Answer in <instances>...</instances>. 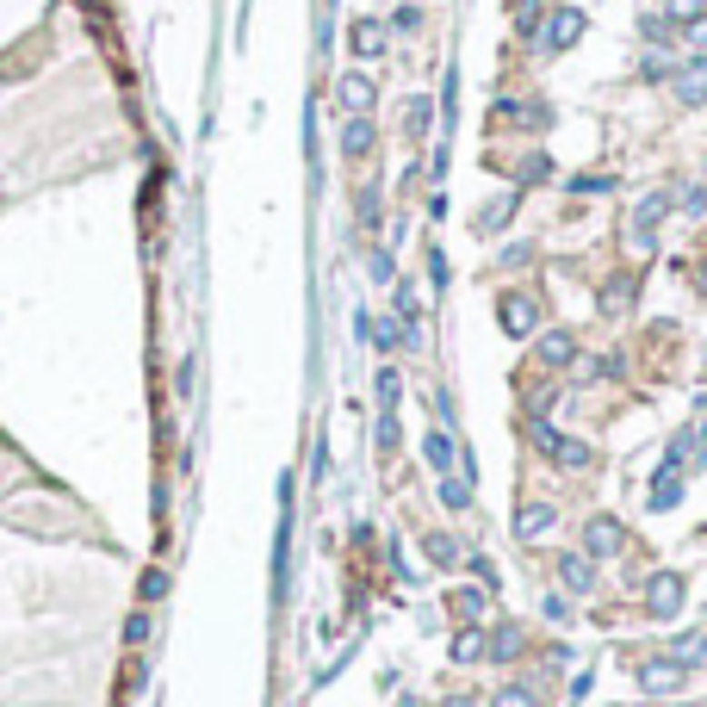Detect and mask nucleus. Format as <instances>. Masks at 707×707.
I'll list each match as a JSON object with an SVG mask.
<instances>
[{
  "mask_svg": "<svg viewBox=\"0 0 707 707\" xmlns=\"http://www.w3.org/2000/svg\"><path fill=\"white\" fill-rule=\"evenodd\" d=\"M664 212H671V193H645L633 212V248L639 254H652L658 248V224H664Z\"/></svg>",
  "mask_w": 707,
  "mask_h": 707,
  "instance_id": "1",
  "label": "nucleus"
},
{
  "mask_svg": "<svg viewBox=\"0 0 707 707\" xmlns=\"http://www.w3.org/2000/svg\"><path fill=\"white\" fill-rule=\"evenodd\" d=\"M627 546V528L614 522V515H596L590 528H583V559H608V553H621Z\"/></svg>",
  "mask_w": 707,
  "mask_h": 707,
  "instance_id": "2",
  "label": "nucleus"
},
{
  "mask_svg": "<svg viewBox=\"0 0 707 707\" xmlns=\"http://www.w3.org/2000/svg\"><path fill=\"white\" fill-rule=\"evenodd\" d=\"M645 608H652L658 621H671L676 608H682V577H676V571H658V577L645 583Z\"/></svg>",
  "mask_w": 707,
  "mask_h": 707,
  "instance_id": "3",
  "label": "nucleus"
},
{
  "mask_svg": "<svg viewBox=\"0 0 707 707\" xmlns=\"http://www.w3.org/2000/svg\"><path fill=\"white\" fill-rule=\"evenodd\" d=\"M577 37H583V13L565 6V13H553V19L540 25V50H571Z\"/></svg>",
  "mask_w": 707,
  "mask_h": 707,
  "instance_id": "4",
  "label": "nucleus"
},
{
  "mask_svg": "<svg viewBox=\"0 0 707 707\" xmlns=\"http://www.w3.org/2000/svg\"><path fill=\"white\" fill-rule=\"evenodd\" d=\"M671 87H676V100H682V106H707V56L671 69Z\"/></svg>",
  "mask_w": 707,
  "mask_h": 707,
  "instance_id": "5",
  "label": "nucleus"
},
{
  "mask_svg": "<svg viewBox=\"0 0 707 707\" xmlns=\"http://www.w3.org/2000/svg\"><path fill=\"white\" fill-rule=\"evenodd\" d=\"M496 323H503L509 335H528L533 323H540V311H533L528 292H503V304H496Z\"/></svg>",
  "mask_w": 707,
  "mask_h": 707,
  "instance_id": "6",
  "label": "nucleus"
},
{
  "mask_svg": "<svg viewBox=\"0 0 707 707\" xmlns=\"http://www.w3.org/2000/svg\"><path fill=\"white\" fill-rule=\"evenodd\" d=\"M682 664H676V658H652V664H645V671H639V689H645V695H676V689H682Z\"/></svg>",
  "mask_w": 707,
  "mask_h": 707,
  "instance_id": "7",
  "label": "nucleus"
},
{
  "mask_svg": "<svg viewBox=\"0 0 707 707\" xmlns=\"http://www.w3.org/2000/svg\"><path fill=\"white\" fill-rule=\"evenodd\" d=\"M553 522H559V515H553L546 503H522V509H515V540H546Z\"/></svg>",
  "mask_w": 707,
  "mask_h": 707,
  "instance_id": "8",
  "label": "nucleus"
},
{
  "mask_svg": "<svg viewBox=\"0 0 707 707\" xmlns=\"http://www.w3.org/2000/svg\"><path fill=\"white\" fill-rule=\"evenodd\" d=\"M496 118H509V124H522V131H546V124H553V112L540 106V100H503Z\"/></svg>",
  "mask_w": 707,
  "mask_h": 707,
  "instance_id": "9",
  "label": "nucleus"
},
{
  "mask_svg": "<svg viewBox=\"0 0 707 707\" xmlns=\"http://www.w3.org/2000/svg\"><path fill=\"white\" fill-rule=\"evenodd\" d=\"M645 503H652V509H676V503H682V472H676V465H658V478H652Z\"/></svg>",
  "mask_w": 707,
  "mask_h": 707,
  "instance_id": "10",
  "label": "nucleus"
},
{
  "mask_svg": "<svg viewBox=\"0 0 707 707\" xmlns=\"http://www.w3.org/2000/svg\"><path fill=\"white\" fill-rule=\"evenodd\" d=\"M540 360H546V366H571V360H577V335H571V329H546V335H540Z\"/></svg>",
  "mask_w": 707,
  "mask_h": 707,
  "instance_id": "11",
  "label": "nucleus"
},
{
  "mask_svg": "<svg viewBox=\"0 0 707 707\" xmlns=\"http://www.w3.org/2000/svg\"><path fill=\"white\" fill-rule=\"evenodd\" d=\"M559 583H565V590H577V596H583V590H590V583H596V565H590V559H583V553H565V559H559Z\"/></svg>",
  "mask_w": 707,
  "mask_h": 707,
  "instance_id": "12",
  "label": "nucleus"
},
{
  "mask_svg": "<svg viewBox=\"0 0 707 707\" xmlns=\"http://www.w3.org/2000/svg\"><path fill=\"white\" fill-rule=\"evenodd\" d=\"M602 317H621V311H633V274H621V280H608L602 285Z\"/></svg>",
  "mask_w": 707,
  "mask_h": 707,
  "instance_id": "13",
  "label": "nucleus"
},
{
  "mask_svg": "<svg viewBox=\"0 0 707 707\" xmlns=\"http://www.w3.org/2000/svg\"><path fill=\"white\" fill-rule=\"evenodd\" d=\"M348 44L360 50V56H379V50H385V25H379V19H354Z\"/></svg>",
  "mask_w": 707,
  "mask_h": 707,
  "instance_id": "14",
  "label": "nucleus"
},
{
  "mask_svg": "<svg viewBox=\"0 0 707 707\" xmlns=\"http://www.w3.org/2000/svg\"><path fill=\"white\" fill-rule=\"evenodd\" d=\"M546 460H553V465H565V472H590V460H596V453H590L583 441H565V434H559V447H553Z\"/></svg>",
  "mask_w": 707,
  "mask_h": 707,
  "instance_id": "15",
  "label": "nucleus"
},
{
  "mask_svg": "<svg viewBox=\"0 0 707 707\" xmlns=\"http://www.w3.org/2000/svg\"><path fill=\"white\" fill-rule=\"evenodd\" d=\"M335 94H342V106H348V112H366V106H373V81H366V75H348Z\"/></svg>",
  "mask_w": 707,
  "mask_h": 707,
  "instance_id": "16",
  "label": "nucleus"
},
{
  "mask_svg": "<svg viewBox=\"0 0 707 707\" xmlns=\"http://www.w3.org/2000/svg\"><path fill=\"white\" fill-rule=\"evenodd\" d=\"M671 658L682 664V671H689V664H707V633H682L671 645Z\"/></svg>",
  "mask_w": 707,
  "mask_h": 707,
  "instance_id": "17",
  "label": "nucleus"
},
{
  "mask_svg": "<svg viewBox=\"0 0 707 707\" xmlns=\"http://www.w3.org/2000/svg\"><path fill=\"white\" fill-rule=\"evenodd\" d=\"M509 19L522 37H540V0H509Z\"/></svg>",
  "mask_w": 707,
  "mask_h": 707,
  "instance_id": "18",
  "label": "nucleus"
},
{
  "mask_svg": "<svg viewBox=\"0 0 707 707\" xmlns=\"http://www.w3.org/2000/svg\"><path fill=\"white\" fill-rule=\"evenodd\" d=\"M423 453H428V465H441V472L460 460V453H453V434H447V428H434V434H428V447H423Z\"/></svg>",
  "mask_w": 707,
  "mask_h": 707,
  "instance_id": "19",
  "label": "nucleus"
},
{
  "mask_svg": "<svg viewBox=\"0 0 707 707\" xmlns=\"http://www.w3.org/2000/svg\"><path fill=\"white\" fill-rule=\"evenodd\" d=\"M373 335H379V348H410V323H403V317L373 323Z\"/></svg>",
  "mask_w": 707,
  "mask_h": 707,
  "instance_id": "20",
  "label": "nucleus"
},
{
  "mask_svg": "<svg viewBox=\"0 0 707 707\" xmlns=\"http://www.w3.org/2000/svg\"><path fill=\"white\" fill-rule=\"evenodd\" d=\"M472 658H484V633H478V627H465V633L453 639V664H472Z\"/></svg>",
  "mask_w": 707,
  "mask_h": 707,
  "instance_id": "21",
  "label": "nucleus"
},
{
  "mask_svg": "<svg viewBox=\"0 0 707 707\" xmlns=\"http://www.w3.org/2000/svg\"><path fill=\"white\" fill-rule=\"evenodd\" d=\"M428 559H434V565H460V546H453V533H428Z\"/></svg>",
  "mask_w": 707,
  "mask_h": 707,
  "instance_id": "22",
  "label": "nucleus"
},
{
  "mask_svg": "<svg viewBox=\"0 0 707 707\" xmlns=\"http://www.w3.org/2000/svg\"><path fill=\"white\" fill-rule=\"evenodd\" d=\"M546 174H553V162H546V155H528V162L515 168V186H540Z\"/></svg>",
  "mask_w": 707,
  "mask_h": 707,
  "instance_id": "23",
  "label": "nucleus"
},
{
  "mask_svg": "<svg viewBox=\"0 0 707 707\" xmlns=\"http://www.w3.org/2000/svg\"><path fill=\"white\" fill-rule=\"evenodd\" d=\"M453 608H460V621H478V614L491 608V596H484V590H460V596H453Z\"/></svg>",
  "mask_w": 707,
  "mask_h": 707,
  "instance_id": "24",
  "label": "nucleus"
},
{
  "mask_svg": "<svg viewBox=\"0 0 707 707\" xmlns=\"http://www.w3.org/2000/svg\"><path fill=\"white\" fill-rule=\"evenodd\" d=\"M484 652H491V658H515V652H522V633H515V627H496V639Z\"/></svg>",
  "mask_w": 707,
  "mask_h": 707,
  "instance_id": "25",
  "label": "nucleus"
},
{
  "mask_svg": "<svg viewBox=\"0 0 707 707\" xmlns=\"http://www.w3.org/2000/svg\"><path fill=\"white\" fill-rule=\"evenodd\" d=\"M441 503H447V509H465V503H472V484H465V478H441Z\"/></svg>",
  "mask_w": 707,
  "mask_h": 707,
  "instance_id": "26",
  "label": "nucleus"
},
{
  "mask_svg": "<svg viewBox=\"0 0 707 707\" xmlns=\"http://www.w3.org/2000/svg\"><path fill=\"white\" fill-rule=\"evenodd\" d=\"M702 13H707V0H664V19H682V25L702 19Z\"/></svg>",
  "mask_w": 707,
  "mask_h": 707,
  "instance_id": "27",
  "label": "nucleus"
},
{
  "mask_svg": "<svg viewBox=\"0 0 707 707\" xmlns=\"http://www.w3.org/2000/svg\"><path fill=\"white\" fill-rule=\"evenodd\" d=\"M342 149H348V155L373 149V124H360V118H354V124H348V143H342Z\"/></svg>",
  "mask_w": 707,
  "mask_h": 707,
  "instance_id": "28",
  "label": "nucleus"
},
{
  "mask_svg": "<svg viewBox=\"0 0 707 707\" xmlns=\"http://www.w3.org/2000/svg\"><path fill=\"white\" fill-rule=\"evenodd\" d=\"M515 199H522V193H503V199H496L491 212H484V230H496V224H503V217L515 212Z\"/></svg>",
  "mask_w": 707,
  "mask_h": 707,
  "instance_id": "29",
  "label": "nucleus"
},
{
  "mask_svg": "<svg viewBox=\"0 0 707 707\" xmlns=\"http://www.w3.org/2000/svg\"><path fill=\"white\" fill-rule=\"evenodd\" d=\"M397 397H403V379H397V373H379V403H397Z\"/></svg>",
  "mask_w": 707,
  "mask_h": 707,
  "instance_id": "30",
  "label": "nucleus"
},
{
  "mask_svg": "<svg viewBox=\"0 0 707 707\" xmlns=\"http://www.w3.org/2000/svg\"><path fill=\"white\" fill-rule=\"evenodd\" d=\"M608 186H614L608 174H577V180H571V193H608Z\"/></svg>",
  "mask_w": 707,
  "mask_h": 707,
  "instance_id": "31",
  "label": "nucleus"
},
{
  "mask_svg": "<svg viewBox=\"0 0 707 707\" xmlns=\"http://www.w3.org/2000/svg\"><path fill=\"white\" fill-rule=\"evenodd\" d=\"M428 112H434L428 100H410V137H423L428 131Z\"/></svg>",
  "mask_w": 707,
  "mask_h": 707,
  "instance_id": "32",
  "label": "nucleus"
},
{
  "mask_svg": "<svg viewBox=\"0 0 707 707\" xmlns=\"http://www.w3.org/2000/svg\"><path fill=\"white\" fill-rule=\"evenodd\" d=\"M639 32H645V37H671V19H664V13H645V19H639Z\"/></svg>",
  "mask_w": 707,
  "mask_h": 707,
  "instance_id": "33",
  "label": "nucleus"
},
{
  "mask_svg": "<svg viewBox=\"0 0 707 707\" xmlns=\"http://www.w3.org/2000/svg\"><path fill=\"white\" fill-rule=\"evenodd\" d=\"M428 280L447 285V254H441V248H428Z\"/></svg>",
  "mask_w": 707,
  "mask_h": 707,
  "instance_id": "34",
  "label": "nucleus"
},
{
  "mask_svg": "<svg viewBox=\"0 0 707 707\" xmlns=\"http://www.w3.org/2000/svg\"><path fill=\"white\" fill-rule=\"evenodd\" d=\"M491 707H533V695H528V689H503Z\"/></svg>",
  "mask_w": 707,
  "mask_h": 707,
  "instance_id": "35",
  "label": "nucleus"
},
{
  "mask_svg": "<svg viewBox=\"0 0 707 707\" xmlns=\"http://www.w3.org/2000/svg\"><path fill=\"white\" fill-rule=\"evenodd\" d=\"M682 212H689V217H707V186H695V193L682 199Z\"/></svg>",
  "mask_w": 707,
  "mask_h": 707,
  "instance_id": "36",
  "label": "nucleus"
},
{
  "mask_svg": "<svg viewBox=\"0 0 707 707\" xmlns=\"http://www.w3.org/2000/svg\"><path fill=\"white\" fill-rule=\"evenodd\" d=\"M689 44H695V50L707 56V13H702V19H689Z\"/></svg>",
  "mask_w": 707,
  "mask_h": 707,
  "instance_id": "37",
  "label": "nucleus"
},
{
  "mask_svg": "<svg viewBox=\"0 0 707 707\" xmlns=\"http://www.w3.org/2000/svg\"><path fill=\"white\" fill-rule=\"evenodd\" d=\"M658 75H671V56H658V50H652V56H645V81H658Z\"/></svg>",
  "mask_w": 707,
  "mask_h": 707,
  "instance_id": "38",
  "label": "nucleus"
},
{
  "mask_svg": "<svg viewBox=\"0 0 707 707\" xmlns=\"http://www.w3.org/2000/svg\"><path fill=\"white\" fill-rule=\"evenodd\" d=\"M441 707H478V702H472V695H447Z\"/></svg>",
  "mask_w": 707,
  "mask_h": 707,
  "instance_id": "39",
  "label": "nucleus"
}]
</instances>
